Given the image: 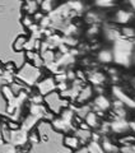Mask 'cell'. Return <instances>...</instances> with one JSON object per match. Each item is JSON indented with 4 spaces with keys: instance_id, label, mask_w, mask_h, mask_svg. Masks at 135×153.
<instances>
[{
    "instance_id": "cell-2",
    "label": "cell",
    "mask_w": 135,
    "mask_h": 153,
    "mask_svg": "<svg viewBox=\"0 0 135 153\" xmlns=\"http://www.w3.org/2000/svg\"><path fill=\"white\" fill-rule=\"evenodd\" d=\"M41 70L36 68V66H33L31 63H26L24 65L22 66L21 69H19L17 73H16V76L23 82L26 85H36V83L40 80L41 78Z\"/></svg>"
},
{
    "instance_id": "cell-17",
    "label": "cell",
    "mask_w": 135,
    "mask_h": 153,
    "mask_svg": "<svg viewBox=\"0 0 135 153\" xmlns=\"http://www.w3.org/2000/svg\"><path fill=\"white\" fill-rule=\"evenodd\" d=\"M38 121H40V119H38V117L33 116V115H28V116L24 119V120H23L22 125L19 126V128L23 129V130L27 131V133H30V131H31V129L35 126Z\"/></svg>"
},
{
    "instance_id": "cell-20",
    "label": "cell",
    "mask_w": 135,
    "mask_h": 153,
    "mask_svg": "<svg viewBox=\"0 0 135 153\" xmlns=\"http://www.w3.org/2000/svg\"><path fill=\"white\" fill-rule=\"evenodd\" d=\"M26 41H27V37H26L24 35H22V36L17 37V40L14 41V44H13V49H14V51H22V50H23V47H24Z\"/></svg>"
},
{
    "instance_id": "cell-11",
    "label": "cell",
    "mask_w": 135,
    "mask_h": 153,
    "mask_svg": "<svg viewBox=\"0 0 135 153\" xmlns=\"http://www.w3.org/2000/svg\"><path fill=\"white\" fill-rule=\"evenodd\" d=\"M105 37L113 44L115 41H117V40L121 38L120 28H117L116 26H108V27H106L105 28Z\"/></svg>"
},
{
    "instance_id": "cell-10",
    "label": "cell",
    "mask_w": 135,
    "mask_h": 153,
    "mask_svg": "<svg viewBox=\"0 0 135 153\" xmlns=\"http://www.w3.org/2000/svg\"><path fill=\"white\" fill-rule=\"evenodd\" d=\"M99 146L103 149L105 153H119L120 152V148L116 144H113L110 138L106 137V135H103V138H101Z\"/></svg>"
},
{
    "instance_id": "cell-25",
    "label": "cell",
    "mask_w": 135,
    "mask_h": 153,
    "mask_svg": "<svg viewBox=\"0 0 135 153\" xmlns=\"http://www.w3.org/2000/svg\"><path fill=\"white\" fill-rule=\"evenodd\" d=\"M30 102L31 103H37V105H41L45 102V97L40 93H36V94H32L30 97Z\"/></svg>"
},
{
    "instance_id": "cell-5",
    "label": "cell",
    "mask_w": 135,
    "mask_h": 153,
    "mask_svg": "<svg viewBox=\"0 0 135 153\" xmlns=\"http://www.w3.org/2000/svg\"><path fill=\"white\" fill-rule=\"evenodd\" d=\"M90 110L94 112H106V111H108V110L111 108V101L106 97L105 94H97V96H94V98H93V102L92 105H90Z\"/></svg>"
},
{
    "instance_id": "cell-15",
    "label": "cell",
    "mask_w": 135,
    "mask_h": 153,
    "mask_svg": "<svg viewBox=\"0 0 135 153\" xmlns=\"http://www.w3.org/2000/svg\"><path fill=\"white\" fill-rule=\"evenodd\" d=\"M84 21L88 25H101L102 23V16L97 10H89L85 13Z\"/></svg>"
},
{
    "instance_id": "cell-7",
    "label": "cell",
    "mask_w": 135,
    "mask_h": 153,
    "mask_svg": "<svg viewBox=\"0 0 135 153\" xmlns=\"http://www.w3.org/2000/svg\"><path fill=\"white\" fill-rule=\"evenodd\" d=\"M115 119L110 123V129L111 131L115 133V134H124L130 130L129 128V121L126 119H122V117H117V116H113Z\"/></svg>"
},
{
    "instance_id": "cell-12",
    "label": "cell",
    "mask_w": 135,
    "mask_h": 153,
    "mask_svg": "<svg viewBox=\"0 0 135 153\" xmlns=\"http://www.w3.org/2000/svg\"><path fill=\"white\" fill-rule=\"evenodd\" d=\"M84 123L88 125V128L89 129H98V126H99V124H101V121H99V116L97 114H96L94 111H90L88 112L84 116Z\"/></svg>"
},
{
    "instance_id": "cell-24",
    "label": "cell",
    "mask_w": 135,
    "mask_h": 153,
    "mask_svg": "<svg viewBox=\"0 0 135 153\" xmlns=\"http://www.w3.org/2000/svg\"><path fill=\"white\" fill-rule=\"evenodd\" d=\"M22 25L24 26L27 30L30 28L32 25H35V21H33V17L30 16V14H24V16L22 17Z\"/></svg>"
},
{
    "instance_id": "cell-3",
    "label": "cell",
    "mask_w": 135,
    "mask_h": 153,
    "mask_svg": "<svg viewBox=\"0 0 135 153\" xmlns=\"http://www.w3.org/2000/svg\"><path fill=\"white\" fill-rule=\"evenodd\" d=\"M36 87L38 89V93L42 96H47L51 92L56 91V82L54 76H46L36 83Z\"/></svg>"
},
{
    "instance_id": "cell-8",
    "label": "cell",
    "mask_w": 135,
    "mask_h": 153,
    "mask_svg": "<svg viewBox=\"0 0 135 153\" xmlns=\"http://www.w3.org/2000/svg\"><path fill=\"white\" fill-rule=\"evenodd\" d=\"M87 76H88V82L90 83V85H93V87H96V85H103L106 82H107V76H106L105 73H102V71H98V70H93V71H89L88 74H87Z\"/></svg>"
},
{
    "instance_id": "cell-31",
    "label": "cell",
    "mask_w": 135,
    "mask_h": 153,
    "mask_svg": "<svg viewBox=\"0 0 135 153\" xmlns=\"http://www.w3.org/2000/svg\"><path fill=\"white\" fill-rule=\"evenodd\" d=\"M133 45H134V47H135V40H133Z\"/></svg>"
},
{
    "instance_id": "cell-29",
    "label": "cell",
    "mask_w": 135,
    "mask_h": 153,
    "mask_svg": "<svg viewBox=\"0 0 135 153\" xmlns=\"http://www.w3.org/2000/svg\"><path fill=\"white\" fill-rule=\"evenodd\" d=\"M3 71H4V66H1V65H0V75L3 74Z\"/></svg>"
},
{
    "instance_id": "cell-14",
    "label": "cell",
    "mask_w": 135,
    "mask_h": 153,
    "mask_svg": "<svg viewBox=\"0 0 135 153\" xmlns=\"http://www.w3.org/2000/svg\"><path fill=\"white\" fill-rule=\"evenodd\" d=\"M64 146L70 148V149H73V151H76L80 148L82 143L76 135H70V134H68V135H65V138H64Z\"/></svg>"
},
{
    "instance_id": "cell-18",
    "label": "cell",
    "mask_w": 135,
    "mask_h": 153,
    "mask_svg": "<svg viewBox=\"0 0 135 153\" xmlns=\"http://www.w3.org/2000/svg\"><path fill=\"white\" fill-rule=\"evenodd\" d=\"M40 5L35 1V0H24V4H23V10L26 12V14H30L33 16L36 12H38Z\"/></svg>"
},
{
    "instance_id": "cell-22",
    "label": "cell",
    "mask_w": 135,
    "mask_h": 153,
    "mask_svg": "<svg viewBox=\"0 0 135 153\" xmlns=\"http://www.w3.org/2000/svg\"><path fill=\"white\" fill-rule=\"evenodd\" d=\"M116 0H94V5L98 8H110L113 7Z\"/></svg>"
},
{
    "instance_id": "cell-1",
    "label": "cell",
    "mask_w": 135,
    "mask_h": 153,
    "mask_svg": "<svg viewBox=\"0 0 135 153\" xmlns=\"http://www.w3.org/2000/svg\"><path fill=\"white\" fill-rule=\"evenodd\" d=\"M133 51H134L133 41L125 40V38L121 37L120 40L113 42V49H112L113 61L117 65L129 66L130 61H131Z\"/></svg>"
},
{
    "instance_id": "cell-21",
    "label": "cell",
    "mask_w": 135,
    "mask_h": 153,
    "mask_svg": "<svg viewBox=\"0 0 135 153\" xmlns=\"http://www.w3.org/2000/svg\"><path fill=\"white\" fill-rule=\"evenodd\" d=\"M99 32H101L99 25H89L88 30H87V32H85V35H87V37H89V38L90 37H97Z\"/></svg>"
},
{
    "instance_id": "cell-32",
    "label": "cell",
    "mask_w": 135,
    "mask_h": 153,
    "mask_svg": "<svg viewBox=\"0 0 135 153\" xmlns=\"http://www.w3.org/2000/svg\"><path fill=\"white\" fill-rule=\"evenodd\" d=\"M134 121H135V119H134Z\"/></svg>"
},
{
    "instance_id": "cell-13",
    "label": "cell",
    "mask_w": 135,
    "mask_h": 153,
    "mask_svg": "<svg viewBox=\"0 0 135 153\" xmlns=\"http://www.w3.org/2000/svg\"><path fill=\"white\" fill-rule=\"evenodd\" d=\"M97 60L101 64H111L113 61V55H112V50L108 49H102L98 51L97 54Z\"/></svg>"
},
{
    "instance_id": "cell-6",
    "label": "cell",
    "mask_w": 135,
    "mask_h": 153,
    "mask_svg": "<svg viewBox=\"0 0 135 153\" xmlns=\"http://www.w3.org/2000/svg\"><path fill=\"white\" fill-rule=\"evenodd\" d=\"M135 13L129 9H119L115 12L113 14V21L116 25H121V26H126L134 19Z\"/></svg>"
},
{
    "instance_id": "cell-19",
    "label": "cell",
    "mask_w": 135,
    "mask_h": 153,
    "mask_svg": "<svg viewBox=\"0 0 135 153\" xmlns=\"http://www.w3.org/2000/svg\"><path fill=\"white\" fill-rule=\"evenodd\" d=\"M120 33H121V37L125 38V40H130V41L135 40V28L131 26H122L120 28Z\"/></svg>"
},
{
    "instance_id": "cell-27",
    "label": "cell",
    "mask_w": 135,
    "mask_h": 153,
    "mask_svg": "<svg viewBox=\"0 0 135 153\" xmlns=\"http://www.w3.org/2000/svg\"><path fill=\"white\" fill-rule=\"evenodd\" d=\"M129 4H130V7H131V10L135 13V0H128Z\"/></svg>"
},
{
    "instance_id": "cell-23",
    "label": "cell",
    "mask_w": 135,
    "mask_h": 153,
    "mask_svg": "<svg viewBox=\"0 0 135 153\" xmlns=\"http://www.w3.org/2000/svg\"><path fill=\"white\" fill-rule=\"evenodd\" d=\"M54 3L51 1H46V0H43V1L40 4V9L42 13H50L52 12V9H54Z\"/></svg>"
},
{
    "instance_id": "cell-9",
    "label": "cell",
    "mask_w": 135,
    "mask_h": 153,
    "mask_svg": "<svg viewBox=\"0 0 135 153\" xmlns=\"http://www.w3.org/2000/svg\"><path fill=\"white\" fill-rule=\"evenodd\" d=\"M93 87L92 85H83V88L80 89V92L78 94V97H76L75 102L79 103V105H84L85 102H89L90 98L93 97Z\"/></svg>"
},
{
    "instance_id": "cell-16",
    "label": "cell",
    "mask_w": 135,
    "mask_h": 153,
    "mask_svg": "<svg viewBox=\"0 0 135 153\" xmlns=\"http://www.w3.org/2000/svg\"><path fill=\"white\" fill-rule=\"evenodd\" d=\"M66 5L69 7L70 10L73 13H75V14H82L85 9V5L82 0H68Z\"/></svg>"
},
{
    "instance_id": "cell-26",
    "label": "cell",
    "mask_w": 135,
    "mask_h": 153,
    "mask_svg": "<svg viewBox=\"0 0 135 153\" xmlns=\"http://www.w3.org/2000/svg\"><path fill=\"white\" fill-rule=\"evenodd\" d=\"M40 142V138H38V134L36 131H30V134H28V143H38Z\"/></svg>"
},
{
    "instance_id": "cell-30",
    "label": "cell",
    "mask_w": 135,
    "mask_h": 153,
    "mask_svg": "<svg viewBox=\"0 0 135 153\" xmlns=\"http://www.w3.org/2000/svg\"><path fill=\"white\" fill-rule=\"evenodd\" d=\"M35 1H36V3H37V4H38V5H40V4H41V3H42V1H43V0H35Z\"/></svg>"
},
{
    "instance_id": "cell-4",
    "label": "cell",
    "mask_w": 135,
    "mask_h": 153,
    "mask_svg": "<svg viewBox=\"0 0 135 153\" xmlns=\"http://www.w3.org/2000/svg\"><path fill=\"white\" fill-rule=\"evenodd\" d=\"M111 93H112V97L119 100V101H121L125 106H129L130 108H135V102L131 97H129L128 93L125 92V91L119 87V85H112V88H111Z\"/></svg>"
},
{
    "instance_id": "cell-28",
    "label": "cell",
    "mask_w": 135,
    "mask_h": 153,
    "mask_svg": "<svg viewBox=\"0 0 135 153\" xmlns=\"http://www.w3.org/2000/svg\"><path fill=\"white\" fill-rule=\"evenodd\" d=\"M129 128L130 130H133L135 133V121H129Z\"/></svg>"
}]
</instances>
